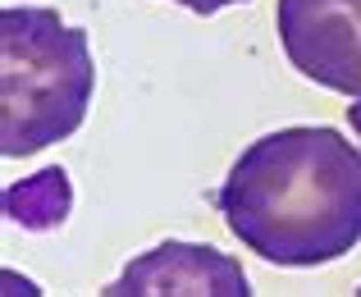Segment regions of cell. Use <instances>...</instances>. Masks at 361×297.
Returning a JSON list of instances; mask_svg holds the SVG:
<instances>
[{
  "label": "cell",
  "instance_id": "52a82bcc",
  "mask_svg": "<svg viewBox=\"0 0 361 297\" xmlns=\"http://www.w3.org/2000/svg\"><path fill=\"white\" fill-rule=\"evenodd\" d=\"M348 119H353V133L361 138V97H357V105H348Z\"/></svg>",
  "mask_w": 361,
  "mask_h": 297
},
{
  "label": "cell",
  "instance_id": "6da1fadb",
  "mask_svg": "<svg viewBox=\"0 0 361 297\" xmlns=\"http://www.w3.org/2000/svg\"><path fill=\"white\" fill-rule=\"evenodd\" d=\"M220 215L270 265H329L361 243V151L325 123L265 133L220 183Z\"/></svg>",
  "mask_w": 361,
  "mask_h": 297
},
{
  "label": "cell",
  "instance_id": "8992f818",
  "mask_svg": "<svg viewBox=\"0 0 361 297\" xmlns=\"http://www.w3.org/2000/svg\"><path fill=\"white\" fill-rule=\"evenodd\" d=\"M169 5H183V9H192V14H220V9L247 5V0H169Z\"/></svg>",
  "mask_w": 361,
  "mask_h": 297
},
{
  "label": "cell",
  "instance_id": "3957f363",
  "mask_svg": "<svg viewBox=\"0 0 361 297\" xmlns=\"http://www.w3.org/2000/svg\"><path fill=\"white\" fill-rule=\"evenodd\" d=\"M274 32L302 78L361 97V0H279Z\"/></svg>",
  "mask_w": 361,
  "mask_h": 297
},
{
  "label": "cell",
  "instance_id": "5b68a950",
  "mask_svg": "<svg viewBox=\"0 0 361 297\" xmlns=\"http://www.w3.org/2000/svg\"><path fill=\"white\" fill-rule=\"evenodd\" d=\"M64 169H42L27 188H9L5 193V206L14 219H23L27 229H46L55 219H64L69 210V183H64Z\"/></svg>",
  "mask_w": 361,
  "mask_h": 297
},
{
  "label": "cell",
  "instance_id": "7a4b0ae2",
  "mask_svg": "<svg viewBox=\"0 0 361 297\" xmlns=\"http://www.w3.org/2000/svg\"><path fill=\"white\" fill-rule=\"evenodd\" d=\"M97 64L82 28L46 5L0 14V151L9 160L64 142L82 128Z\"/></svg>",
  "mask_w": 361,
  "mask_h": 297
},
{
  "label": "cell",
  "instance_id": "277c9868",
  "mask_svg": "<svg viewBox=\"0 0 361 297\" xmlns=\"http://www.w3.org/2000/svg\"><path fill=\"white\" fill-rule=\"evenodd\" d=\"M110 297H147V293H197V297H247V274L233 256L197 243H160L147 256L128 265L115 284L106 289Z\"/></svg>",
  "mask_w": 361,
  "mask_h": 297
}]
</instances>
